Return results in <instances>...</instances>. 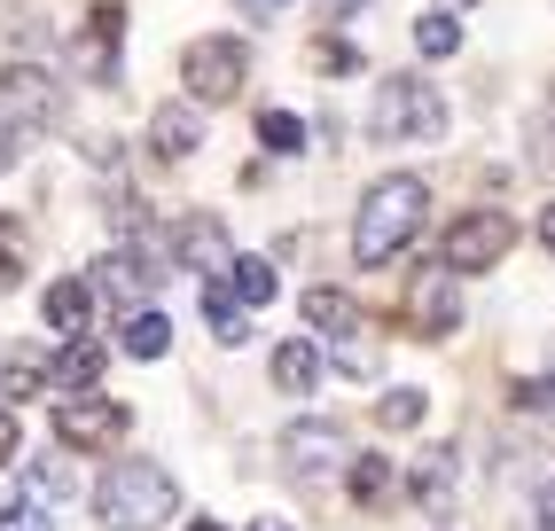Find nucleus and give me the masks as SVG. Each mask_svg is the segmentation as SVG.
Instances as JSON below:
<instances>
[{"label":"nucleus","mask_w":555,"mask_h":531,"mask_svg":"<svg viewBox=\"0 0 555 531\" xmlns=\"http://www.w3.org/2000/svg\"><path fill=\"white\" fill-rule=\"evenodd\" d=\"M423 219H430V187L415 172H384L360 196V211H352V258L360 266H391L406 243L423 235Z\"/></svg>","instance_id":"1"},{"label":"nucleus","mask_w":555,"mask_h":531,"mask_svg":"<svg viewBox=\"0 0 555 531\" xmlns=\"http://www.w3.org/2000/svg\"><path fill=\"white\" fill-rule=\"evenodd\" d=\"M94 516L109 531H165L180 516V484L165 462H109L94 484Z\"/></svg>","instance_id":"2"},{"label":"nucleus","mask_w":555,"mask_h":531,"mask_svg":"<svg viewBox=\"0 0 555 531\" xmlns=\"http://www.w3.org/2000/svg\"><path fill=\"white\" fill-rule=\"evenodd\" d=\"M367 133L376 141H447V94L415 70H391L367 102Z\"/></svg>","instance_id":"3"},{"label":"nucleus","mask_w":555,"mask_h":531,"mask_svg":"<svg viewBox=\"0 0 555 531\" xmlns=\"http://www.w3.org/2000/svg\"><path fill=\"white\" fill-rule=\"evenodd\" d=\"M399 328L415 336V345H447V336L462 328V274L447 258H430L406 274V297H399Z\"/></svg>","instance_id":"4"},{"label":"nucleus","mask_w":555,"mask_h":531,"mask_svg":"<svg viewBox=\"0 0 555 531\" xmlns=\"http://www.w3.org/2000/svg\"><path fill=\"white\" fill-rule=\"evenodd\" d=\"M508 250H516V219H508L501 204H469V211H454L447 243H438V258H447L454 274H493V266H508Z\"/></svg>","instance_id":"5"},{"label":"nucleus","mask_w":555,"mask_h":531,"mask_svg":"<svg viewBox=\"0 0 555 531\" xmlns=\"http://www.w3.org/2000/svg\"><path fill=\"white\" fill-rule=\"evenodd\" d=\"M126 430H133L126 399H102V391H63L55 399V445H70V453H109Z\"/></svg>","instance_id":"6"},{"label":"nucleus","mask_w":555,"mask_h":531,"mask_svg":"<svg viewBox=\"0 0 555 531\" xmlns=\"http://www.w3.org/2000/svg\"><path fill=\"white\" fill-rule=\"evenodd\" d=\"M180 79H189V102L219 109V102L243 94V79H250V48L228 40V31H211V40H196L189 55H180Z\"/></svg>","instance_id":"7"},{"label":"nucleus","mask_w":555,"mask_h":531,"mask_svg":"<svg viewBox=\"0 0 555 531\" xmlns=\"http://www.w3.org/2000/svg\"><path fill=\"white\" fill-rule=\"evenodd\" d=\"M165 274H172V266L150 243H118V250H102V266L87 282H94V297H109V306H157Z\"/></svg>","instance_id":"8"},{"label":"nucleus","mask_w":555,"mask_h":531,"mask_svg":"<svg viewBox=\"0 0 555 531\" xmlns=\"http://www.w3.org/2000/svg\"><path fill=\"white\" fill-rule=\"evenodd\" d=\"M0 118L24 126V133L63 126V79L40 63H0Z\"/></svg>","instance_id":"9"},{"label":"nucleus","mask_w":555,"mask_h":531,"mask_svg":"<svg viewBox=\"0 0 555 531\" xmlns=\"http://www.w3.org/2000/svg\"><path fill=\"white\" fill-rule=\"evenodd\" d=\"M118 40H126V9L118 0H94L79 40H70V70H79L87 87H118Z\"/></svg>","instance_id":"10"},{"label":"nucleus","mask_w":555,"mask_h":531,"mask_svg":"<svg viewBox=\"0 0 555 531\" xmlns=\"http://www.w3.org/2000/svg\"><path fill=\"white\" fill-rule=\"evenodd\" d=\"M274 445H282V462L298 469V477H328V469H345V423H321V414L289 423Z\"/></svg>","instance_id":"11"},{"label":"nucleus","mask_w":555,"mask_h":531,"mask_svg":"<svg viewBox=\"0 0 555 531\" xmlns=\"http://www.w3.org/2000/svg\"><path fill=\"white\" fill-rule=\"evenodd\" d=\"M228 258H235V243H228V226H219L211 211H189L172 226V266H189L196 282L204 274H228Z\"/></svg>","instance_id":"12"},{"label":"nucleus","mask_w":555,"mask_h":531,"mask_svg":"<svg viewBox=\"0 0 555 531\" xmlns=\"http://www.w3.org/2000/svg\"><path fill=\"white\" fill-rule=\"evenodd\" d=\"M454 484H462V453H454V445H430L423 462H415V477H406L399 492H406V501H415L423 516L447 523V516H454Z\"/></svg>","instance_id":"13"},{"label":"nucleus","mask_w":555,"mask_h":531,"mask_svg":"<svg viewBox=\"0 0 555 531\" xmlns=\"http://www.w3.org/2000/svg\"><path fill=\"white\" fill-rule=\"evenodd\" d=\"M345 492H352V508L360 516H384L399 501V469H391V453H345Z\"/></svg>","instance_id":"14"},{"label":"nucleus","mask_w":555,"mask_h":531,"mask_svg":"<svg viewBox=\"0 0 555 531\" xmlns=\"http://www.w3.org/2000/svg\"><path fill=\"white\" fill-rule=\"evenodd\" d=\"M298 313H306V328L321 336V345H352V336H360V306H352L345 289H328V282H313L298 297Z\"/></svg>","instance_id":"15"},{"label":"nucleus","mask_w":555,"mask_h":531,"mask_svg":"<svg viewBox=\"0 0 555 531\" xmlns=\"http://www.w3.org/2000/svg\"><path fill=\"white\" fill-rule=\"evenodd\" d=\"M196 141H204V102H165L157 118H150V148H157L165 165L196 157Z\"/></svg>","instance_id":"16"},{"label":"nucleus","mask_w":555,"mask_h":531,"mask_svg":"<svg viewBox=\"0 0 555 531\" xmlns=\"http://www.w3.org/2000/svg\"><path fill=\"white\" fill-rule=\"evenodd\" d=\"M196 306H204V328L219 336V345H243V336H250V306L228 289V274H204L196 282Z\"/></svg>","instance_id":"17"},{"label":"nucleus","mask_w":555,"mask_h":531,"mask_svg":"<svg viewBox=\"0 0 555 531\" xmlns=\"http://www.w3.org/2000/svg\"><path fill=\"white\" fill-rule=\"evenodd\" d=\"M102 367H109V345H94L87 328H79V336H63V352L48 360L55 391H94V384H102Z\"/></svg>","instance_id":"18"},{"label":"nucleus","mask_w":555,"mask_h":531,"mask_svg":"<svg viewBox=\"0 0 555 531\" xmlns=\"http://www.w3.org/2000/svg\"><path fill=\"white\" fill-rule=\"evenodd\" d=\"M16 492H31V501H79V462H70V445L31 453L24 477H16Z\"/></svg>","instance_id":"19"},{"label":"nucleus","mask_w":555,"mask_h":531,"mask_svg":"<svg viewBox=\"0 0 555 531\" xmlns=\"http://www.w3.org/2000/svg\"><path fill=\"white\" fill-rule=\"evenodd\" d=\"M40 313H48V328H55V336H79V328H94V282H79V274L48 282Z\"/></svg>","instance_id":"20"},{"label":"nucleus","mask_w":555,"mask_h":531,"mask_svg":"<svg viewBox=\"0 0 555 531\" xmlns=\"http://www.w3.org/2000/svg\"><path fill=\"white\" fill-rule=\"evenodd\" d=\"M118 352H126V360H165V352H172V321H165L157 306H126V313H118Z\"/></svg>","instance_id":"21"},{"label":"nucleus","mask_w":555,"mask_h":531,"mask_svg":"<svg viewBox=\"0 0 555 531\" xmlns=\"http://www.w3.org/2000/svg\"><path fill=\"white\" fill-rule=\"evenodd\" d=\"M274 391H289V399H313L321 391V345H313V336L274 345Z\"/></svg>","instance_id":"22"},{"label":"nucleus","mask_w":555,"mask_h":531,"mask_svg":"<svg viewBox=\"0 0 555 531\" xmlns=\"http://www.w3.org/2000/svg\"><path fill=\"white\" fill-rule=\"evenodd\" d=\"M48 360H55V352H40V345H16L9 360H0V391H9L16 406H24V399H40V391H55Z\"/></svg>","instance_id":"23"},{"label":"nucleus","mask_w":555,"mask_h":531,"mask_svg":"<svg viewBox=\"0 0 555 531\" xmlns=\"http://www.w3.org/2000/svg\"><path fill=\"white\" fill-rule=\"evenodd\" d=\"M228 289L243 297V306H274L282 274H274V258H267V250H235V258H228Z\"/></svg>","instance_id":"24"},{"label":"nucleus","mask_w":555,"mask_h":531,"mask_svg":"<svg viewBox=\"0 0 555 531\" xmlns=\"http://www.w3.org/2000/svg\"><path fill=\"white\" fill-rule=\"evenodd\" d=\"M258 148H267V157H298V148H306V118H298V109H258Z\"/></svg>","instance_id":"25"},{"label":"nucleus","mask_w":555,"mask_h":531,"mask_svg":"<svg viewBox=\"0 0 555 531\" xmlns=\"http://www.w3.org/2000/svg\"><path fill=\"white\" fill-rule=\"evenodd\" d=\"M430 414V391H415V384H391L384 399H376V430H415Z\"/></svg>","instance_id":"26"},{"label":"nucleus","mask_w":555,"mask_h":531,"mask_svg":"<svg viewBox=\"0 0 555 531\" xmlns=\"http://www.w3.org/2000/svg\"><path fill=\"white\" fill-rule=\"evenodd\" d=\"M415 48L438 63V55H454L462 48V16L454 9H430V16H415Z\"/></svg>","instance_id":"27"},{"label":"nucleus","mask_w":555,"mask_h":531,"mask_svg":"<svg viewBox=\"0 0 555 531\" xmlns=\"http://www.w3.org/2000/svg\"><path fill=\"white\" fill-rule=\"evenodd\" d=\"M313 63H321V70H337V79H352V70H360V48L337 40V31H321V40H313Z\"/></svg>","instance_id":"28"},{"label":"nucleus","mask_w":555,"mask_h":531,"mask_svg":"<svg viewBox=\"0 0 555 531\" xmlns=\"http://www.w3.org/2000/svg\"><path fill=\"white\" fill-rule=\"evenodd\" d=\"M0 531H55V523H48V501H31V492H16V501L0 508Z\"/></svg>","instance_id":"29"},{"label":"nucleus","mask_w":555,"mask_h":531,"mask_svg":"<svg viewBox=\"0 0 555 531\" xmlns=\"http://www.w3.org/2000/svg\"><path fill=\"white\" fill-rule=\"evenodd\" d=\"M16 282H24V226L0 219V289H16Z\"/></svg>","instance_id":"30"},{"label":"nucleus","mask_w":555,"mask_h":531,"mask_svg":"<svg viewBox=\"0 0 555 531\" xmlns=\"http://www.w3.org/2000/svg\"><path fill=\"white\" fill-rule=\"evenodd\" d=\"M532 172H547V180H555V102L532 118Z\"/></svg>","instance_id":"31"},{"label":"nucleus","mask_w":555,"mask_h":531,"mask_svg":"<svg viewBox=\"0 0 555 531\" xmlns=\"http://www.w3.org/2000/svg\"><path fill=\"white\" fill-rule=\"evenodd\" d=\"M24 148H31V133L0 118V172H16V165H24Z\"/></svg>","instance_id":"32"},{"label":"nucleus","mask_w":555,"mask_h":531,"mask_svg":"<svg viewBox=\"0 0 555 531\" xmlns=\"http://www.w3.org/2000/svg\"><path fill=\"white\" fill-rule=\"evenodd\" d=\"M24 453V430H16V406H0V469Z\"/></svg>","instance_id":"33"},{"label":"nucleus","mask_w":555,"mask_h":531,"mask_svg":"<svg viewBox=\"0 0 555 531\" xmlns=\"http://www.w3.org/2000/svg\"><path fill=\"white\" fill-rule=\"evenodd\" d=\"M360 9H367V0H321V16H328V24H352Z\"/></svg>","instance_id":"34"},{"label":"nucleus","mask_w":555,"mask_h":531,"mask_svg":"<svg viewBox=\"0 0 555 531\" xmlns=\"http://www.w3.org/2000/svg\"><path fill=\"white\" fill-rule=\"evenodd\" d=\"M235 9H243V16H258V24H267L274 9H289V0H235Z\"/></svg>","instance_id":"35"},{"label":"nucleus","mask_w":555,"mask_h":531,"mask_svg":"<svg viewBox=\"0 0 555 531\" xmlns=\"http://www.w3.org/2000/svg\"><path fill=\"white\" fill-rule=\"evenodd\" d=\"M532 508H540V531H555V484H540V501H532Z\"/></svg>","instance_id":"36"},{"label":"nucleus","mask_w":555,"mask_h":531,"mask_svg":"<svg viewBox=\"0 0 555 531\" xmlns=\"http://www.w3.org/2000/svg\"><path fill=\"white\" fill-rule=\"evenodd\" d=\"M540 243H547V250H555V204H547V211H540Z\"/></svg>","instance_id":"37"},{"label":"nucleus","mask_w":555,"mask_h":531,"mask_svg":"<svg viewBox=\"0 0 555 531\" xmlns=\"http://www.w3.org/2000/svg\"><path fill=\"white\" fill-rule=\"evenodd\" d=\"M250 531H289V523L282 516H250Z\"/></svg>","instance_id":"38"},{"label":"nucleus","mask_w":555,"mask_h":531,"mask_svg":"<svg viewBox=\"0 0 555 531\" xmlns=\"http://www.w3.org/2000/svg\"><path fill=\"white\" fill-rule=\"evenodd\" d=\"M189 531H228V523H211V516H196V523H189Z\"/></svg>","instance_id":"39"},{"label":"nucleus","mask_w":555,"mask_h":531,"mask_svg":"<svg viewBox=\"0 0 555 531\" xmlns=\"http://www.w3.org/2000/svg\"><path fill=\"white\" fill-rule=\"evenodd\" d=\"M438 9H454V16H462V9H477V0H438Z\"/></svg>","instance_id":"40"},{"label":"nucleus","mask_w":555,"mask_h":531,"mask_svg":"<svg viewBox=\"0 0 555 531\" xmlns=\"http://www.w3.org/2000/svg\"><path fill=\"white\" fill-rule=\"evenodd\" d=\"M547 384H555V375H547Z\"/></svg>","instance_id":"41"}]
</instances>
